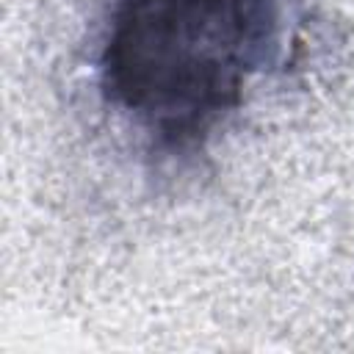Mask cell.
Segmentation results:
<instances>
[{
	"mask_svg": "<svg viewBox=\"0 0 354 354\" xmlns=\"http://www.w3.org/2000/svg\"><path fill=\"white\" fill-rule=\"evenodd\" d=\"M296 0H113L102 102L160 160L202 155L288 50Z\"/></svg>",
	"mask_w": 354,
	"mask_h": 354,
	"instance_id": "obj_1",
	"label": "cell"
}]
</instances>
